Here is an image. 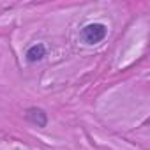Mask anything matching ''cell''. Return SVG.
Returning <instances> with one entry per match:
<instances>
[{
  "label": "cell",
  "instance_id": "7a4b0ae2",
  "mask_svg": "<svg viewBox=\"0 0 150 150\" xmlns=\"http://www.w3.org/2000/svg\"><path fill=\"white\" fill-rule=\"evenodd\" d=\"M25 118H27V122H30L35 127H46L48 125V113L42 108H37V106L28 108L25 111Z\"/></svg>",
  "mask_w": 150,
  "mask_h": 150
},
{
  "label": "cell",
  "instance_id": "3957f363",
  "mask_svg": "<svg viewBox=\"0 0 150 150\" xmlns=\"http://www.w3.org/2000/svg\"><path fill=\"white\" fill-rule=\"evenodd\" d=\"M44 57H46V46H44L42 42L32 44V46L27 50V53H25V58H27V62H30V64L41 62Z\"/></svg>",
  "mask_w": 150,
  "mask_h": 150
},
{
  "label": "cell",
  "instance_id": "6da1fadb",
  "mask_svg": "<svg viewBox=\"0 0 150 150\" xmlns=\"http://www.w3.org/2000/svg\"><path fill=\"white\" fill-rule=\"evenodd\" d=\"M108 35V27L101 21H94V23H87L81 28V39L85 44H97L101 41H104Z\"/></svg>",
  "mask_w": 150,
  "mask_h": 150
}]
</instances>
